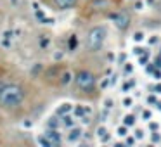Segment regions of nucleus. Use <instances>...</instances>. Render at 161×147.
<instances>
[{"label":"nucleus","mask_w":161,"mask_h":147,"mask_svg":"<svg viewBox=\"0 0 161 147\" xmlns=\"http://www.w3.org/2000/svg\"><path fill=\"white\" fill-rule=\"evenodd\" d=\"M24 101V90L19 85H7L0 94V104L3 107H17Z\"/></svg>","instance_id":"1"},{"label":"nucleus","mask_w":161,"mask_h":147,"mask_svg":"<svg viewBox=\"0 0 161 147\" xmlns=\"http://www.w3.org/2000/svg\"><path fill=\"white\" fill-rule=\"evenodd\" d=\"M106 36H108V29L104 26H94L87 35V49L90 52H99L106 42Z\"/></svg>","instance_id":"2"},{"label":"nucleus","mask_w":161,"mask_h":147,"mask_svg":"<svg viewBox=\"0 0 161 147\" xmlns=\"http://www.w3.org/2000/svg\"><path fill=\"white\" fill-rule=\"evenodd\" d=\"M75 81H76L78 88L83 90V92H90V90H94V87H95V76H94L90 71H87V69H82V71L75 76Z\"/></svg>","instance_id":"3"},{"label":"nucleus","mask_w":161,"mask_h":147,"mask_svg":"<svg viewBox=\"0 0 161 147\" xmlns=\"http://www.w3.org/2000/svg\"><path fill=\"white\" fill-rule=\"evenodd\" d=\"M109 17H111V21L114 23V26H116L118 29H125V28H128V24H130V17H128V14L123 12V10H116V12H113Z\"/></svg>","instance_id":"4"},{"label":"nucleus","mask_w":161,"mask_h":147,"mask_svg":"<svg viewBox=\"0 0 161 147\" xmlns=\"http://www.w3.org/2000/svg\"><path fill=\"white\" fill-rule=\"evenodd\" d=\"M45 135L49 137V140L52 142V146H59V144L62 142V137H61V133H59L57 128H47Z\"/></svg>","instance_id":"5"},{"label":"nucleus","mask_w":161,"mask_h":147,"mask_svg":"<svg viewBox=\"0 0 161 147\" xmlns=\"http://www.w3.org/2000/svg\"><path fill=\"white\" fill-rule=\"evenodd\" d=\"M82 137H83V130L78 128V126H73L69 130V133H68V142L69 144H76V142H80Z\"/></svg>","instance_id":"6"},{"label":"nucleus","mask_w":161,"mask_h":147,"mask_svg":"<svg viewBox=\"0 0 161 147\" xmlns=\"http://www.w3.org/2000/svg\"><path fill=\"white\" fill-rule=\"evenodd\" d=\"M90 7L94 10H106V9L111 7V2L109 0H92L90 2Z\"/></svg>","instance_id":"7"},{"label":"nucleus","mask_w":161,"mask_h":147,"mask_svg":"<svg viewBox=\"0 0 161 147\" xmlns=\"http://www.w3.org/2000/svg\"><path fill=\"white\" fill-rule=\"evenodd\" d=\"M78 0H55V5L61 9V10H66V9H71L76 5Z\"/></svg>","instance_id":"8"},{"label":"nucleus","mask_w":161,"mask_h":147,"mask_svg":"<svg viewBox=\"0 0 161 147\" xmlns=\"http://www.w3.org/2000/svg\"><path fill=\"white\" fill-rule=\"evenodd\" d=\"M73 111V106L69 104V102H64V104H61V107L57 109V116H64V114H68V113H71Z\"/></svg>","instance_id":"9"},{"label":"nucleus","mask_w":161,"mask_h":147,"mask_svg":"<svg viewBox=\"0 0 161 147\" xmlns=\"http://www.w3.org/2000/svg\"><path fill=\"white\" fill-rule=\"evenodd\" d=\"M71 81H73V73H71V71H64V73L61 75V85L66 87V85H69Z\"/></svg>","instance_id":"10"},{"label":"nucleus","mask_w":161,"mask_h":147,"mask_svg":"<svg viewBox=\"0 0 161 147\" xmlns=\"http://www.w3.org/2000/svg\"><path fill=\"white\" fill-rule=\"evenodd\" d=\"M61 118H62L61 121H62V125H64L66 128H73V126H75V118H73V116H69V113H68V114H64V116H61Z\"/></svg>","instance_id":"11"},{"label":"nucleus","mask_w":161,"mask_h":147,"mask_svg":"<svg viewBox=\"0 0 161 147\" xmlns=\"http://www.w3.org/2000/svg\"><path fill=\"white\" fill-rule=\"evenodd\" d=\"M36 144H40V146H43V147H52V142L49 140V137L45 133L40 135V137H36Z\"/></svg>","instance_id":"12"},{"label":"nucleus","mask_w":161,"mask_h":147,"mask_svg":"<svg viewBox=\"0 0 161 147\" xmlns=\"http://www.w3.org/2000/svg\"><path fill=\"white\" fill-rule=\"evenodd\" d=\"M87 113H90L88 107H83V106H76V107H75V114H76V116H85Z\"/></svg>","instance_id":"13"},{"label":"nucleus","mask_w":161,"mask_h":147,"mask_svg":"<svg viewBox=\"0 0 161 147\" xmlns=\"http://www.w3.org/2000/svg\"><path fill=\"white\" fill-rule=\"evenodd\" d=\"M123 125H127V126H134V125H135V116H134V114H127V116L123 118Z\"/></svg>","instance_id":"14"},{"label":"nucleus","mask_w":161,"mask_h":147,"mask_svg":"<svg viewBox=\"0 0 161 147\" xmlns=\"http://www.w3.org/2000/svg\"><path fill=\"white\" fill-rule=\"evenodd\" d=\"M59 125H62V121H59L57 118H50L47 121V128H59Z\"/></svg>","instance_id":"15"},{"label":"nucleus","mask_w":161,"mask_h":147,"mask_svg":"<svg viewBox=\"0 0 161 147\" xmlns=\"http://www.w3.org/2000/svg\"><path fill=\"white\" fill-rule=\"evenodd\" d=\"M95 135H97V139L106 137V135H108V128H106V126H99V128L95 130Z\"/></svg>","instance_id":"16"},{"label":"nucleus","mask_w":161,"mask_h":147,"mask_svg":"<svg viewBox=\"0 0 161 147\" xmlns=\"http://www.w3.org/2000/svg\"><path fill=\"white\" fill-rule=\"evenodd\" d=\"M49 43H50V38H49L47 35H43V36L40 38V47H42V49H47Z\"/></svg>","instance_id":"17"},{"label":"nucleus","mask_w":161,"mask_h":147,"mask_svg":"<svg viewBox=\"0 0 161 147\" xmlns=\"http://www.w3.org/2000/svg\"><path fill=\"white\" fill-rule=\"evenodd\" d=\"M144 36H146V35H144V31H135V33H134V42H137V43H139V42H142V40H144Z\"/></svg>","instance_id":"18"},{"label":"nucleus","mask_w":161,"mask_h":147,"mask_svg":"<svg viewBox=\"0 0 161 147\" xmlns=\"http://www.w3.org/2000/svg\"><path fill=\"white\" fill-rule=\"evenodd\" d=\"M76 43H78L76 35H71V38H69V50H75L76 49Z\"/></svg>","instance_id":"19"},{"label":"nucleus","mask_w":161,"mask_h":147,"mask_svg":"<svg viewBox=\"0 0 161 147\" xmlns=\"http://www.w3.org/2000/svg\"><path fill=\"white\" fill-rule=\"evenodd\" d=\"M118 135H120V137H127V135H128V126H127V125L120 126V128H118Z\"/></svg>","instance_id":"20"},{"label":"nucleus","mask_w":161,"mask_h":147,"mask_svg":"<svg viewBox=\"0 0 161 147\" xmlns=\"http://www.w3.org/2000/svg\"><path fill=\"white\" fill-rule=\"evenodd\" d=\"M132 106H134V99H132V97H125V99H123V107L128 109V107H132Z\"/></svg>","instance_id":"21"},{"label":"nucleus","mask_w":161,"mask_h":147,"mask_svg":"<svg viewBox=\"0 0 161 147\" xmlns=\"http://www.w3.org/2000/svg\"><path fill=\"white\" fill-rule=\"evenodd\" d=\"M40 71H42V64H40V62H36V64L33 66V69H31V75L35 76V75H36V73H40Z\"/></svg>","instance_id":"22"},{"label":"nucleus","mask_w":161,"mask_h":147,"mask_svg":"<svg viewBox=\"0 0 161 147\" xmlns=\"http://www.w3.org/2000/svg\"><path fill=\"white\" fill-rule=\"evenodd\" d=\"M113 106H114V102H113V99H106L104 101V107L109 111V109H113Z\"/></svg>","instance_id":"23"},{"label":"nucleus","mask_w":161,"mask_h":147,"mask_svg":"<svg viewBox=\"0 0 161 147\" xmlns=\"http://www.w3.org/2000/svg\"><path fill=\"white\" fill-rule=\"evenodd\" d=\"M135 142H137L135 135H134V137H127V139H125V144H127V146H134Z\"/></svg>","instance_id":"24"},{"label":"nucleus","mask_w":161,"mask_h":147,"mask_svg":"<svg viewBox=\"0 0 161 147\" xmlns=\"http://www.w3.org/2000/svg\"><path fill=\"white\" fill-rule=\"evenodd\" d=\"M134 7H135V10H142V9H144V2H140V0H139V2H135V3H134Z\"/></svg>","instance_id":"25"},{"label":"nucleus","mask_w":161,"mask_h":147,"mask_svg":"<svg viewBox=\"0 0 161 147\" xmlns=\"http://www.w3.org/2000/svg\"><path fill=\"white\" fill-rule=\"evenodd\" d=\"M132 71H134V66H132L130 62H127V64H125V73H127V75H130Z\"/></svg>","instance_id":"26"},{"label":"nucleus","mask_w":161,"mask_h":147,"mask_svg":"<svg viewBox=\"0 0 161 147\" xmlns=\"http://www.w3.org/2000/svg\"><path fill=\"white\" fill-rule=\"evenodd\" d=\"M135 139L139 140V139H144V132L142 130H135Z\"/></svg>","instance_id":"27"},{"label":"nucleus","mask_w":161,"mask_h":147,"mask_svg":"<svg viewBox=\"0 0 161 147\" xmlns=\"http://www.w3.org/2000/svg\"><path fill=\"white\" fill-rule=\"evenodd\" d=\"M142 118H144V120H149V118H151V111H147V109H146V111L142 113Z\"/></svg>","instance_id":"28"},{"label":"nucleus","mask_w":161,"mask_h":147,"mask_svg":"<svg viewBox=\"0 0 161 147\" xmlns=\"http://www.w3.org/2000/svg\"><path fill=\"white\" fill-rule=\"evenodd\" d=\"M54 59H55V61H61V59H62V52H55V54H54Z\"/></svg>","instance_id":"29"},{"label":"nucleus","mask_w":161,"mask_h":147,"mask_svg":"<svg viewBox=\"0 0 161 147\" xmlns=\"http://www.w3.org/2000/svg\"><path fill=\"white\" fill-rule=\"evenodd\" d=\"M132 85H134V83H125V85H123V92H128V90L132 88Z\"/></svg>","instance_id":"30"},{"label":"nucleus","mask_w":161,"mask_h":147,"mask_svg":"<svg viewBox=\"0 0 161 147\" xmlns=\"http://www.w3.org/2000/svg\"><path fill=\"white\" fill-rule=\"evenodd\" d=\"M160 140H161V137L158 133H154V135H153V142H160Z\"/></svg>","instance_id":"31"},{"label":"nucleus","mask_w":161,"mask_h":147,"mask_svg":"<svg viewBox=\"0 0 161 147\" xmlns=\"http://www.w3.org/2000/svg\"><path fill=\"white\" fill-rule=\"evenodd\" d=\"M134 52H135L137 55H140V54H142V49H140V47H135V49H134Z\"/></svg>","instance_id":"32"},{"label":"nucleus","mask_w":161,"mask_h":147,"mask_svg":"<svg viewBox=\"0 0 161 147\" xmlns=\"http://www.w3.org/2000/svg\"><path fill=\"white\" fill-rule=\"evenodd\" d=\"M156 42H158V36H153V38L149 40V43H151V45H153V43H156Z\"/></svg>","instance_id":"33"},{"label":"nucleus","mask_w":161,"mask_h":147,"mask_svg":"<svg viewBox=\"0 0 161 147\" xmlns=\"http://www.w3.org/2000/svg\"><path fill=\"white\" fill-rule=\"evenodd\" d=\"M108 85H109V80H108V78H106V80H104V81H102V88H106V87H108Z\"/></svg>","instance_id":"34"},{"label":"nucleus","mask_w":161,"mask_h":147,"mask_svg":"<svg viewBox=\"0 0 161 147\" xmlns=\"http://www.w3.org/2000/svg\"><path fill=\"white\" fill-rule=\"evenodd\" d=\"M31 125H33V123H31V121H24V123H23V126H26V128H29V126H31Z\"/></svg>","instance_id":"35"},{"label":"nucleus","mask_w":161,"mask_h":147,"mask_svg":"<svg viewBox=\"0 0 161 147\" xmlns=\"http://www.w3.org/2000/svg\"><path fill=\"white\" fill-rule=\"evenodd\" d=\"M3 87H5V83H2V81H0V94H2V90H3Z\"/></svg>","instance_id":"36"},{"label":"nucleus","mask_w":161,"mask_h":147,"mask_svg":"<svg viewBox=\"0 0 161 147\" xmlns=\"http://www.w3.org/2000/svg\"><path fill=\"white\" fill-rule=\"evenodd\" d=\"M158 9H160V10H161V2H160V3H158Z\"/></svg>","instance_id":"37"},{"label":"nucleus","mask_w":161,"mask_h":147,"mask_svg":"<svg viewBox=\"0 0 161 147\" xmlns=\"http://www.w3.org/2000/svg\"><path fill=\"white\" fill-rule=\"evenodd\" d=\"M10 2H12V3H16V2H17V0H10Z\"/></svg>","instance_id":"38"}]
</instances>
